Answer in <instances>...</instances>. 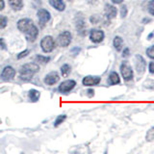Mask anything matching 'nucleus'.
Wrapping results in <instances>:
<instances>
[{"mask_svg": "<svg viewBox=\"0 0 154 154\" xmlns=\"http://www.w3.org/2000/svg\"><path fill=\"white\" fill-rule=\"evenodd\" d=\"M17 28L21 31L29 42H35L38 35V31L34 22L29 18H22L17 21Z\"/></svg>", "mask_w": 154, "mask_h": 154, "instance_id": "obj_1", "label": "nucleus"}, {"mask_svg": "<svg viewBox=\"0 0 154 154\" xmlns=\"http://www.w3.org/2000/svg\"><path fill=\"white\" fill-rule=\"evenodd\" d=\"M40 70V66L36 63H29V64L23 65L19 69V77L22 80L29 81L32 79L34 74Z\"/></svg>", "mask_w": 154, "mask_h": 154, "instance_id": "obj_2", "label": "nucleus"}, {"mask_svg": "<svg viewBox=\"0 0 154 154\" xmlns=\"http://www.w3.org/2000/svg\"><path fill=\"white\" fill-rule=\"evenodd\" d=\"M41 46L43 52H51L55 48V42L51 36H45L41 42Z\"/></svg>", "mask_w": 154, "mask_h": 154, "instance_id": "obj_3", "label": "nucleus"}, {"mask_svg": "<svg viewBox=\"0 0 154 154\" xmlns=\"http://www.w3.org/2000/svg\"><path fill=\"white\" fill-rule=\"evenodd\" d=\"M120 73H122L125 81H130L133 79V69L126 62H123L120 65Z\"/></svg>", "mask_w": 154, "mask_h": 154, "instance_id": "obj_4", "label": "nucleus"}, {"mask_svg": "<svg viewBox=\"0 0 154 154\" xmlns=\"http://www.w3.org/2000/svg\"><path fill=\"white\" fill-rule=\"evenodd\" d=\"M70 42H71V34L69 31H64L58 36L57 43L61 47L67 46L70 43Z\"/></svg>", "mask_w": 154, "mask_h": 154, "instance_id": "obj_5", "label": "nucleus"}, {"mask_svg": "<svg viewBox=\"0 0 154 154\" xmlns=\"http://www.w3.org/2000/svg\"><path fill=\"white\" fill-rule=\"evenodd\" d=\"M104 32L99 29H93L90 32V38L94 43H99L104 40Z\"/></svg>", "mask_w": 154, "mask_h": 154, "instance_id": "obj_6", "label": "nucleus"}, {"mask_svg": "<svg viewBox=\"0 0 154 154\" xmlns=\"http://www.w3.org/2000/svg\"><path fill=\"white\" fill-rule=\"evenodd\" d=\"M135 66H136V70L139 74H143L146 67V62L141 55H137L135 58Z\"/></svg>", "mask_w": 154, "mask_h": 154, "instance_id": "obj_7", "label": "nucleus"}, {"mask_svg": "<svg viewBox=\"0 0 154 154\" xmlns=\"http://www.w3.org/2000/svg\"><path fill=\"white\" fill-rule=\"evenodd\" d=\"M76 85V82L74 80H66L63 83H61V85L59 86V91L63 94L69 93L72 89L74 88Z\"/></svg>", "mask_w": 154, "mask_h": 154, "instance_id": "obj_8", "label": "nucleus"}, {"mask_svg": "<svg viewBox=\"0 0 154 154\" xmlns=\"http://www.w3.org/2000/svg\"><path fill=\"white\" fill-rule=\"evenodd\" d=\"M38 21H40V24L41 26L43 27L45 26V24L50 20V14L48 11H46L45 9H41L38 10Z\"/></svg>", "mask_w": 154, "mask_h": 154, "instance_id": "obj_9", "label": "nucleus"}, {"mask_svg": "<svg viewBox=\"0 0 154 154\" xmlns=\"http://www.w3.org/2000/svg\"><path fill=\"white\" fill-rule=\"evenodd\" d=\"M14 75H16V70H14V69L12 66H8L6 67H4V69L2 70L1 78L5 81H8V80L13 79Z\"/></svg>", "mask_w": 154, "mask_h": 154, "instance_id": "obj_10", "label": "nucleus"}, {"mask_svg": "<svg viewBox=\"0 0 154 154\" xmlns=\"http://www.w3.org/2000/svg\"><path fill=\"white\" fill-rule=\"evenodd\" d=\"M100 81H101V78L99 76H86L84 77V79L83 81H82V83H83L84 86H95V85H97L100 83Z\"/></svg>", "mask_w": 154, "mask_h": 154, "instance_id": "obj_11", "label": "nucleus"}, {"mask_svg": "<svg viewBox=\"0 0 154 154\" xmlns=\"http://www.w3.org/2000/svg\"><path fill=\"white\" fill-rule=\"evenodd\" d=\"M60 77H59V74H58V72L56 71H52L50 73H48L45 78V83L46 85H54L56 84L58 81H59Z\"/></svg>", "mask_w": 154, "mask_h": 154, "instance_id": "obj_12", "label": "nucleus"}, {"mask_svg": "<svg viewBox=\"0 0 154 154\" xmlns=\"http://www.w3.org/2000/svg\"><path fill=\"white\" fill-rule=\"evenodd\" d=\"M105 16L108 19H113L117 16V8L113 5L107 4L105 6Z\"/></svg>", "mask_w": 154, "mask_h": 154, "instance_id": "obj_13", "label": "nucleus"}, {"mask_svg": "<svg viewBox=\"0 0 154 154\" xmlns=\"http://www.w3.org/2000/svg\"><path fill=\"white\" fill-rule=\"evenodd\" d=\"M49 4L54 9L58 10V11H60V12L64 11L66 8V5L63 0H49Z\"/></svg>", "mask_w": 154, "mask_h": 154, "instance_id": "obj_14", "label": "nucleus"}, {"mask_svg": "<svg viewBox=\"0 0 154 154\" xmlns=\"http://www.w3.org/2000/svg\"><path fill=\"white\" fill-rule=\"evenodd\" d=\"M108 83L110 85H118L120 83V78H119V75L117 73L116 71H112L109 75V78H108Z\"/></svg>", "mask_w": 154, "mask_h": 154, "instance_id": "obj_15", "label": "nucleus"}, {"mask_svg": "<svg viewBox=\"0 0 154 154\" xmlns=\"http://www.w3.org/2000/svg\"><path fill=\"white\" fill-rule=\"evenodd\" d=\"M9 4L11 8L14 10V11H19L23 7L22 0H9Z\"/></svg>", "mask_w": 154, "mask_h": 154, "instance_id": "obj_16", "label": "nucleus"}, {"mask_svg": "<svg viewBox=\"0 0 154 154\" xmlns=\"http://www.w3.org/2000/svg\"><path fill=\"white\" fill-rule=\"evenodd\" d=\"M113 45L115 49L117 51H120L122 49V45H123V40L119 36H116L114 38V41H113Z\"/></svg>", "mask_w": 154, "mask_h": 154, "instance_id": "obj_17", "label": "nucleus"}, {"mask_svg": "<svg viewBox=\"0 0 154 154\" xmlns=\"http://www.w3.org/2000/svg\"><path fill=\"white\" fill-rule=\"evenodd\" d=\"M40 91H36V90H30L28 91V96L29 98H30V100L32 101V102H37V101L38 100V98H40Z\"/></svg>", "mask_w": 154, "mask_h": 154, "instance_id": "obj_18", "label": "nucleus"}, {"mask_svg": "<svg viewBox=\"0 0 154 154\" xmlns=\"http://www.w3.org/2000/svg\"><path fill=\"white\" fill-rule=\"evenodd\" d=\"M70 71H71V67H70L69 65L65 64V65L62 66V67H61V72H62V75L63 76H65V77L67 76V75L70 73Z\"/></svg>", "mask_w": 154, "mask_h": 154, "instance_id": "obj_19", "label": "nucleus"}, {"mask_svg": "<svg viewBox=\"0 0 154 154\" xmlns=\"http://www.w3.org/2000/svg\"><path fill=\"white\" fill-rule=\"evenodd\" d=\"M35 60H36L37 63H40V64H47V63L50 61V57L38 55V56L35 58Z\"/></svg>", "mask_w": 154, "mask_h": 154, "instance_id": "obj_20", "label": "nucleus"}, {"mask_svg": "<svg viewBox=\"0 0 154 154\" xmlns=\"http://www.w3.org/2000/svg\"><path fill=\"white\" fill-rule=\"evenodd\" d=\"M146 140L147 142H152L154 141V126H152L148 130L146 135Z\"/></svg>", "mask_w": 154, "mask_h": 154, "instance_id": "obj_21", "label": "nucleus"}, {"mask_svg": "<svg viewBox=\"0 0 154 154\" xmlns=\"http://www.w3.org/2000/svg\"><path fill=\"white\" fill-rule=\"evenodd\" d=\"M76 27L78 29V32L81 34V32H84L85 31V22L83 19H79V20H77V23H76Z\"/></svg>", "mask_w": 154, "mask_h": 154, "instance_id": "obj_22", "label": "nucleus"}, {"mask_svg": "<svg viewBox=\"0 0 154 154\" xmlns=\"http://www.w3.org/2000/svg\"><path fill=\"white\" fill-rule=\"evenodd\" d=\"M66 115H60L59 117H58V118L56 119V120H55V124H54V126H55V127H57L58 125H60L62 122H64L65 120H66Z\"/></svg>", "mask_w": 154, "mask_h": 154, "instance_id": "obj_23", "label": "nucleus"}, {"mask_svg": "<svg viewBox=\"0 0 154 154\" xmlns=\"http://www.w3.org/2000/svg\"><path fill=\"white\" fill-rule=\"evenodd\" d=\"M146 55L150 58V59L154 60V45H151L149 46L147 49H146Z\"/></svg>", "mask_w": 154, "mask_h": 154, "instance_id": "obj_24", "label": "nucleus"}, {"mask_svg": "<svg viewBox=\"0 0 154 154\" xmlns=\"http://www.w3.org/2000/svg\"><path fill=\"white\" fill-rule=\"evenodd\" d=\"M147 10L150 14L154 16V0H150V1L148 2V5H147Z\"/></svg>", "mask_w": 154, "mask_h": 154, "instance_id": "obj_25", "label": "nucleus"}, {"mask_svg": "<svg viewBox=\"0 0 154 154\" xmlns=\"http://www.w3.org/2000/svg\"><path fill=\"white\" fill-rule=\"evenodd\" d=\"M144 87L147 89H150V90H154V80L149 79L147 81L144 82Z\"/></svg>", "mask_w": 154, "mask_h": 154, "instance_id": "obj_26", "label": "nucleus"}, {"mask_svg": "<svg viewBox=\"0 0 154 154\" xmlns=\"http://www.w3.org/2000/svg\"><path fill=\"white\" fill-rule=\"evenodd\" d=\"M7 25V17L4 16H0V29L5 28Z\"/></svg>", "mask_w": 154, "mask_h": 154, "instance_id": "obj_27", "label": "nucleus"}, {"mask_svg": "<svg viewBox=\"0 0 154 154\" xmlns=\"http://www.w3.org/2000/svg\"><path fill=\"white\" fill-rule=\"evenodd\" d=\"M120 14H122V17H125L127 16V7L125 5H123L120 8Z\"/></svg>", "mask_w": 154, "mask_h": 154, "instance_id": "obj_28", "label": "nucleus"}, {"mask_svg": "<svg viewBox=\"0 0 154 154\" xmlns=\"http://www.w3.org/2000/svg\"><path fill=\"white\" fill-rule=\"evenodd\" d=\"M28 54H29V50H24V51H22L21 53H19V54L17 55V59H22V58L26 57Z\"/></svg>", "mask_w": 154, "mask_h": 154, "instance_id": "obj_29", "label": "nucleus"}, {"mask_svg": "<svg viewBox=\"0 0 154 154\" xmlns=\"http://www.w3.org/2000/svg\"><path fill=\"white\" fill-rule=\"evenodd\" d=\"M0 48L1 49H6L7 46H6V42L3 40V38H0Z\"/></svg>", "mask_w": 154, "mask_h": 154, "instance_id": "obj_30", "label": "nucleus"}, {"mask_svg": "<svg viewBox=\"0 0 154 154\" xmlns=\"http://www.w3.org/2000/svg\"><path fill=\"white\" fill-rule=\"evenodd\" d=\"M148 69L150 73H154V62H150L148 66Z\"/></svg>", "mask_w": 154, "mask_h": 154, "instance_id": "obj_31", "label": "nucleus"}, {"mask_svg": "<svg viewBox=\"0 0 154 154\" xmlns=\"http://www.w3.org/2000/svg\"><path fill=\"white\" fill-rule=\"evenodd\" d=\"M130 54V51H129V48H124V50L122 52V57H128Z\"/></svg>", "mask_w": 154, "mask_h": 154, "instance_id": "obj_32", "label": "nucleus"}, {"mask_svg": "<svg viewBox=\"0 0 154 154\" xmlns=\"http://www.w3.org/2000/svg\"><path fill=\"white\" fill-rule=\"evenodd\" d=\"M79 52H80V48L79 47H75V48H72V49H71V53H73V55H77Z\"/></svg>", "mask_w": 154, "mask_h": 154, "instance_id": "obj_33", "label": "nucleus"}, {"mask_svg": "<svg viewBox=\"0 0 154 154\" xmlns=\"http://www.w3.org/2000/svg\"><path fill=\"white\" fill-rule=\"evenodd\" d=\"M4 8H5V2H4V0H0V11H2Z\"/></svg>", "mask_w": 154, "mask_h": 154, "instance_id": "obj_34", "label": "nucleus"}, {"mask_svg": "<svg viewBox=\"0 0 154 154\" xmlns=\"http://www.w3.org/2000/svg\"><path fill=\"white\" fill-rule=\"evenodd\" d=\"M88 93H89V96H90V97H91V96H94V90H89L88 91Z\"/></svg>", "mask_w": 154, "mask_h": 154, "instance_id": "obj_35", "label": "nucleus"}, {"mask_svg": "<svg viewBox=\"0 0 154 154\" xmlns=\"http://www.w3.org/2000/svg\"><path fill=\"white\" fill-rule=\"evenodd\" d=\"M113 3L115 4H120V3H122L123 2V0H112Z\"/></svg>", "mask_w": 154, "mask_h": 154, "instance_id": "obj_36", "label": "nucleus"}, {"mask_svg": "<svg viewBox=\"0 0 154 154\" xmlns=\"http://www.w3.org/2000/svg\"><path fill=\"white\" fill-rule=\"evenodd\" d=\"M152 37H154V32H152L151 34H149L148 37H147V38H148V40H151V38H152Z\"/></svg>", "mask_w": 154, "mask_h": 154, "instance_id": "obj_37", "label": "nucleus"}, {"mask_svg": "<svg viewBox=\"0 0 154 154\" xmlns=\"http://www.w3.org/2000/svg\"><path fill=\"white\" fill-rule=\"evenodd\" d=\"M69 1H72V0H69Z\"/></svg>", "mask_w": 154, "mask_h": 154, "instance_id": "obj_38", "label": "nucleus"}]
</instances>
